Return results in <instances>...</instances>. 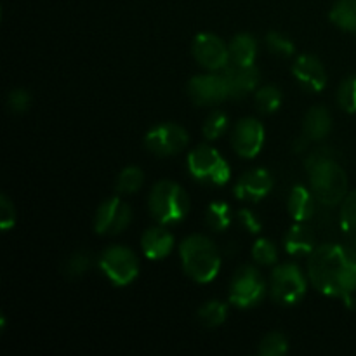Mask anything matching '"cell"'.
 Instances as JSON below:
<instances>
[{
	"mask_svg": "<svg viewBox=\"0 0 356 356\" xmlns=\"http://www.w3.org/2000/svg\"><path fill=\"white\" fill-rule=\"evenodd\" d=\"M273 188V177L266 169H252L235 184V197L245 202H259Z\"/></svg>",
	"mask_w": 356,
	"mask_h": 356,
	"instance_id": "obj_16",
	"label": "cell"
},
{
	"mask_svg": "<svg viewBox=\"0 0 356 356\" xmlns=\"http://www.w3.org/2000/svg\"><path fill=\"white\" fill-rule=\"evenodd\" d=\"M266 45L271 54L278 56V58H291L296 51L294 42L287 35L278 33V31H270L266 35Z\"/></svg>",
	"mask_w": 356,
	"mask_h": 356,
	"instance_id": "obj_30",
	"label": "cell"
},
{
	"mask_svg": "<svg viewBox=\"0 0 356 356\" xmlns=\"http://www.w3.org/2000/svg\"><path fill=\"white\" fill-rule=\"evenodd\" d=\"M30 103L31 97L28 94V90L24 89H14L7 96V106H9V110L13 113H24L30 108Z\"/></svg>",
	"mask_w": 356,
	"mask_h": 356,
	"instance_id": "obj_34",
	"label": "cell"
},
{
	"mask_svg": "<svg viewBox=\"0 0 356 356\" xmlns=\"http://www.w3.org/2000/svg\"><path fill=\"white\" fill-rule=\"evenodd\" d=\"M226 129H228V117H226V113L221 110H214L209 113L207 118H205L202 132H204L205 139L214 141V139L221 138V136L225 134Z\"/></svg>",
	"mask_w": 356,
	"mask_h": 356,
	"instance_id": "obj_28",
	"label": "cell"
},
{
	"mask_svg": "<svg viewBox=\"0 0 356 356\" xmlns=\"http://www.w3.org/2000/svg\"><path fill=\"white\" fill-rule=\"evenodd\" d=\"M229 47V63L233 65H254L257 58V42L252 35L238 33L232 38Z\"/></svg>",
	"mask_w": 356,
	"mask_h": 356,
	"instance_id": "obj_21",
	"label": "cell"
},
{
	"mask_svg": "<svg viewBox=\"0 0 356 356\" xmlns=\"http://www.w3.org/2000/svg\"><path fill=\"white\" fill-rule=\"evenodd\" d=\"M148 205L160 225H172L186 218L191 202L183 186L174 181H160L149 193Z\"/></svg>",
	"mask_w": 356,
	"mask_h": 356,
	"instance_id": "obj_4",
	"label": "cell"
},
{
	"mask_svg": "<svg viewBox=\"0 0 356 356\" xmlns=\"http://www.w3.org/2000/svg\"><path fill=\"white\" fill-rule=\"evenodd\" d=\"M308 277L318 292L351 305L356 291V250L337 243L316 247L309 254Z\"/></svg>",
	"mask_w": 356,
	"mask_h": 356,
	"instance_id": "obj_1",
	"label": "cell"
},
{
	"mask_svg": "<svg viewBox=\"0 0 356 356\" xmlns=\"http://www.w3.org/2000/svg\"><path fill=\"white\" fill-rule=\"evenodd\" d=\"M296 80L305 87L306 90L312 92H320L327 86V72L323 68L322 61L312 54L299 56L292 66Z\"/></svg>",
	"mask_w": 356,
	"mask_h": 356,
	"instance_id": "obj_15",
	"label": "cell"
},
{
	"mask_svg": "<svg viewBox=\"0 0 356 356\" xmlns=\"http://www.w3.org/2000/svg\"><path fill=\"white\" fill-rule=\"evenodd\" d=\"M238 219H240V222L245 226L247 232H250V233H259L261 232L259 219H257L256 214H254L252 211H249V209H240Z\"/></svg>",
	"mask_w": 356,
	"mask_h": 356,
	"instance_id": "obj_36",
	"label": "cell"
},
{
	"mask_svg": "<svg viewBox=\"0 0 356 356\" xmlns=\"http://www.w3.org/2000/svg\"><path fill=\"white\" fill-rule=\"evenodd\" d=\"M306 278L298 264H280L271 273V298L280 305L291 306L301 301L306 294Z\"/></svg>",
	"mask_w": 356,
	"mask_h": 356,
	"instance_id": "obj_7",
	"label": "cell"
},
{
	"mask_svg": "<svg viewBox=\"0 0 356 356\" xmlns=\"http://www.w3.org/2000/svg\"><path fill=\"white\" fill-rule=\"evenodd\" d=\"M188 96L198 106L218 104L229 97L228 83L222 75H197L188 82Z\"/></svg>",
	"mask_w": 356,
	"mask_h": 356,
	"instance_id": "obj_12",
	"label": "cell"
},
{
	"mask_svg": "<svg viewBox=\"0 0 356 356\" xmlns=\"http://www.w3.org/2000/svg\"><path fill=\"white\" fill-rule=\"evenodd\" d=\"M256 106L261 113H275L282 106V92L275 86H264L256 92Z\"/></svg>",
	"mask_w": 356,
	"mask_h": 356,
	"instance_id": "obj_26",
	"label": "cell"
},
{
	"mask_svg": "<svg viewBox=\"0 0 356 356\" xmlns=\"http://www.w3.org/2000/svg\"><path fill=\"white\" fill-rule=\"evenodd\" d=\"M266 294V282L257 268L245 264L238 268L229 284V302L236 308H252Z\"/></svg>",
	"mask_w": 356,
	"mask_h": 356,
	"instance_id": "obj_6",
	"label": "cell"
},
{
	"mask_svg": "<svg viewBox=\"0 0 356 356\" xmlns=\"http://www.w3.org/2000/svg\"><path fill=\"white\" fill-rule=\"evenodd\" d=\"M183 270L191 280L209 284L221 270V254L209 236L190 235L179 245Z\"/></svg>",
	"mask_w": 356,
	"mask_h": 356,
	"instance_id": "obj_2",
	"label": "cell"
},
{
	"mask_svg": "<svg viewBox=\"0 0 356 356\" xmlns=\"http://www.w3.org/2000/svg\"><path fill=\"white\" fill-rule=\"evenodd\" d=\"M252 257L261 266H271L278 261V250L271 240L259 238L252 247Z\"/></svg>",
	"mask_w": 356,
	"mask_h": 356,
	"instance_id": "obj_29",
	"label": "cell"
},
{
	"mask_svg": "<svg viewBox=\"0 0 356 356\" xmlns=\"http://www.w3.org/2000/svg\"><path fill=\"white\" fill-rule=\"evenodd\" d=\"M205 221L212 232H225L232 225V209L225 202H214L207 207Z\"/></svg>",
	"mask_w": 356,
	"mask_h": 356,
	"instance_id": "obj_24",
	"label": "cell"
},
{
	"mask_svg": "<svg viewBox=\"0 0 356 356\" xmlns=\"http://www.w3.org/2000/svg\"><path fill=\"white\" fill-rule=\"evenodd\" d=\"M330 21L341 30L356 33V0H337L330 9Z\"/></svg>",
	"mask_w": 356,
	"mask_h": 356,
	"instance_id": "obj_22",
	"label": "cell"
},
{
	"mask_svg": "<svg viewBox=\"0 0 356 356\" xmlns=\"http://www.w3.org/2000/svg\"><path fill=\"white\" fill-rule=\"evenodd\" d=\"M221 75L225 76L228 83L229 97L232 99H242L247 94L252 92L259 86V70L254 65H233L229 63L225 70H221Z\"/></svg>",
	"mask_w": 356,
	"mask_h": 356,
	"instance_id": "obj_14",
	"label": "cell"
},
{
	"mask_svg": "<svg viewBox=\"0 0 356 356\" xmlns=\"http://www.w3.org/2000/svg\"><path fill=\"white\" fill-rule=\"evenodd\" d=\"M141 249L148 259H163L174 249L172 233L167 228H163V225L148 228L141 236Z\"/></svg>",
	"mask_w": 356,
	"mask_h": 356,
	"instance_id": "obj_17",
	"label": "cell"
},
{
	"mask_svg": "<svg viewBox=\"0 0 356 356\" xmlns=\"http://www.w3.org/2000/svg\"><path fill=\"white\" fill-rule=\"evenodd\" d=\"M337 103L348 113H356V75L343 80L337 90Z\"/></svg>",
	"mask_w": 356,
	"mask_h": 356,
	"instance_id": "obj_32",
	"label": "cell"
},
{
	"mask_svg": "<svg viewBox=\"0 0 356 356\" xmlns=\"http://www.w3.org/2000/svg\"><path fill=\"white\" fill-rule=\"evenodd\" d=\"M332 129V117L325 106H313L302 122V136L309 141H322Z\"/></svg>",
	"mask_w": 356,
	"mask_h": 356,
	"instance_id": "obj_19",
	"label": "cell"
},
{
	"mask_svg": "<svg viewBox=\"0 0 356 356\" xmlns=\"http://www.w3.org/2000/svg\"><path fill=\"white\" fill-rule=\"evenodd\" d=\"M193 58L211 72H221L229 65V47L214 33H200L193 40Z\"/></svg>",
	"mask_w": 356,
	"mask_h": 356,
	"instance_id": "obj_11",
	"label": "cell"
},
{
	"mask_svg": "<svg viewBox=\"0 0 356 356\" xmlns=\"http://www.w3.org/2000/svg\"><path fill=\"white\" fill-rule=\"evenodd\" d=\"M132 221V209L122 198L104 200L94 216V229L99 235H118Z\"/></svg>",
	"mask_w": 356,
	"mask_h": 356,
	"instance_id": "obj_10",
	"label": "cell"
},
{
	"mask_svg": "<svg viewBox=\"0 0 356 356\" xmlns=\"http://www.w3.org/2000/svg\"><path fill=\"white\" fill-rule=\"evenodd\" d=\"M309 170V184L316 202L323 205L343 204L348 195V176L332 159L320 160L306 167Z\"/></svg>",
	"mask_w": 356,
	"mask_h": 356,
	"instance_id": "obj_3",
	"label": "cell"
},
{
	"mask_svg": "<svg viewBox=\"0 0 356 356\" xmlns=\"http://www.w3.org/2000/svg\"><path fill=\"white\" fill-rule=\"evenodd\" d=\"M188 143H190V136L186 129L172 122L155 125L145 136L146 149L156 156L177 155L186 148Z\"/></svg>",
	"mask_w": 356,
	"mask_h": 356,
	"instance_id": "obj_9",
	"label": "cell"
},
{
	"mask_svg": "<svg viewBox=\"0 0 356 356\" xmlns=\"http://www.w3.org/2000/svg\"><path fill=\"white\" fill-rule=\"evenodd\" d=\"M315 233L309 226L305 222H298L289 229L287 236H285V250L292 256H299V254H312L315 250Z\"/></svg>",
	"mask_w": 356,
	"mask_h": 356,
	"instance_id": "obj_20",
	"label": "cell"
},
{
	"mask_svg": "<svg viewBox=\"0 0 356 356\" xmlns=\"http://www.w3.org/2000/svg\"><path fill=\"white\" fill-rule=\"evenodd\" d=\"M90 264H92V257L87 252H76L66 261L65 273L68 275L70 278H76L86 275L87 271L90 270Z\"/></svg>",
	"mask_w": 356,
	"mask_h": 356,
	"instance_id": "obj_33",
	"label": "cell"
},
{
	"mask_svg": "<svg viewBox=\"0 0 356 356\" xmlns=\"http://www.w3.org/2000/svg\"><path fill=\"white\" fill-rule=\"evenodd\" d=\"M341 228L350 242L356 245V191L346 195L341 207Z\"/></svg>",
	"mask_w": 356,
	"mask_h": 356,
	"instance_id": "obj_25",
	"label": "cell"
},
{
	"mask_svg": "<svg viewBox=\"0 0 356 356\" xmlns=\"http://www.w3.org/2000/svg\"><path fill=\"white\" fill-rule=\"evenodd\" d=\"M143 181H145V176H143V170L139 167H125L117 177V191L120 195H132L143 186Z\"/></svg>",
	"mask_w": 356,
	"mask_h": 356,
	"instance_id": "obj_27",
	"label": "cell"
},
{
	"mask_svg": "<svg viewBox=\"0 0 356 356\" xmlns=\"http://www.w3.org/2000/svg\"><path fill=\"white\" fill-rule=\"evenodd\" d=\"M287 209L291 218L296 222H306L313 218L316 209V198L312 190H306L305 186H294L287 200Z\"/></svg>",
	"mask_w": 356,
	"mask_h": 356,
	"instance_id": "obj_18",
	"label": "cell"
},
{
	"mask_svg": "<svg viewBox=\"0 0 356 356\" xmlns=\"http://www.w3.org/2000/svg\"><path fill=\"white\" fill-rule=\"evenodd\" d=\"M188 170L197 181L214 186H222L232 177L228 162L219 155L218 149L207 145L191 149L188 155Z\"/></svg>",
	"mask_w": 356,
	"mask_h": 356,
	"instance_id": "obj_5",
	"label": "cell"
},
{
	"mask_svg": "<svg viewBox=\"0 0 356 356\" xmlns=\"http://www.w3.org/2000/svg\"><path fill=\"white\" fill-rule=\"evenodd\" d=\"M289 351V343L284 334L271 332L263 337L259 343V355L261 356H282Z\"/></svg>",
	"mask_w": 356,
	"mask_h": 356,
	"instance_id": "obj_31",
	"label": "cell"
},
{
	"mask_svg": "<svg viewBox=\"0 0 356 356\" xmlns=\"http://www.w3.org/2000/svg\"><path fill=\"white\" fill-rule=\"evenodd\" d=\"M197 316L202 325L207 327V329H214L225 322L226 316H228V308L221 301H209L200 306Z\"/></svg>",
	"mask_w": 356,
	"mask_h": 356,
	"instance_id": "obj_23",
	"label": "cell"
},
{
	"mask_svg": "<svg viewBox=\"0 0 356 356\" xmlns=\"http://www.w3.org/2000/svg\"><path fill=\"white\" fill-rule=\"evenodd\" d=\"M233 149L242 159H254L259 155L264 145V127L256 118H242L233 129Z\"/></svg>",
	"mask_w": 356,
	"mask_h": 356,
	"instance_id": "obj_13",
	"label": "cell"
},
{
	"mask_svg": "<svg viewBox=\"0 0 356 356\" xmlns=\"http://www.w3.org/2000/svg\"><path fill=\"white\" fill-rule=\"evenodd\" d=\"M99 268L115 285L132 284L139 275L138 256L131 249L122 245H111L101 254Z\"/></svg>",
	"mask_w": 356,
	"mask_h": 356,
	"instance_id": "obj_8",
	"label": "cell"
},
{
	"mask_svg": "<svg viewBox=\"0 0 356 356\" xmlns=\"http://www.w3.org/2000/svg\"><path fill=\"white\" fill-rule=\"evenodd\" d=\"M14 225H16V209L9 197L2 195L0 197V228L2 232H9Z\"/></svg>",
	"mask_w": 356,
	"mask_h": 356,
	"instance_id": "obj_35",
	"label": "cell"
}]
</instances>
